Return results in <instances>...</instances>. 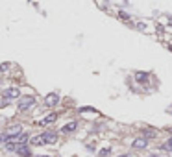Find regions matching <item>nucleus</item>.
I'll return each mask as SVG.
<instances>
[{
    "label": "nucleus",
    "mask_w": 172,
    "mask_h": 157,
    "mask_svg": "<svg viewBox=\"0 0 172 157\" xmlns=\"http://www.w3.org/2000/svg\"><path fill=\"white\" fill-rule=\"evenodd\" d=\"M19 133H22V126H20V124H15V126H9V128L6 129L4 137H6V140H8V139L15 137V135H19Z\"/></svg>",
    "instance_id": "nucleus-4"
},
{
    "label": "nucleus",
    "mask_w": 172,
    "mask_h": 157,
    "mask_svg": "<svg viewBox=\"0 0 172 157\" xmlns=\"http://www.w3.org/2000/svg\"><path fill=\"white\" fill-rule=\"evenodd\" d=\"M39 139H41L43 144H54L57 140V133L56 131H44L43 135H39Z\"/></svg>",
    "instance_id": "nucleus-2"
},
{
    "label": "nucleus",
    "mask_w": 172,
    "mask_h": 157,
    "mask_svg": "<svg viewBox=\"0 0 172 157\" xmlns=\"http://www.w3.org/2000/svg\"><path fill=\"white\" fill-rule=\"evenodd\" d=\"M118 17H120L122 20H128V19H130V15H128V13H124V11H120V13H118Z\"/></svg>",
    "instance_id": "nucleus-13"
},
{
    "label": "nucleus",
    "mask_w": 172,
    "mask_h": 157,
    "mask_svg": "<svg viewBox=\"0 0 172 157\" xmlns=\"http://www.w3.org/2000/svg\"><path fill=\"white\" fill-rule=\"evenodd\" d=\"M148 146V139L146 137H137L132 142V148H135V150H143V148H146Z\"/></svg>",
    "instance_id": "nucleus-6"
},
{
    "label": "nucleus",
    "mask_w": 172,
    "mask_h": 157,
    "mask_svg": "<svg viewBox=\"0 0 172 157\" xmlns=\"http://www.w3.org/2000/svg\"><path fill=\"white\" fill-rule=\"evenodd\" d=\"M143 133H144V137L146 139H154L155 137V131H154V129H144Z\"/></svg>",
    "instance_id": "nucleus-11"
},
{
    "label": "nucleus",
    "mask_w": 172,
    "mask_h": 157,
    "mask_svg": "<svg viewBox=\"0 0 172 157\" xmlns=\"http://www.w3.org/2000/svg\"><path fill=\"white\" fill-rule=\"evenodd\" d=\"M118 157H132V155H130V154H126V155H118Z\"/></svg>",
    "instance_id": "nucleus-16"
},
{
    "label": "nucleus",
    "mask_w": 172,
    "mask_h": 157,
    "mask_svg": "<svg viewBox=\"0 0 172 157\" xmlns=\"http://www.w3.org/2000/svg\"><path fill=\"white\" fill-rule=\"evenodd\" d=\"M56 120H57V115H56V113H52V115L44 117L43 120H41V122H37V124H39V126H48V124H54Z\"/></svg>",
    "instance_id": "nucleus-8"
},
{
    "label": "nucleus",
    "mask_w": 172,
    "mask_h": 157,
    "mask_svg": "<svg viewBox=\"0 0 172 157\" xmlns=\"http://www.w3.org/2000/svg\"><path fill=\"white\" fill-rule=\"evenodd\" d=\"M167 150H172V137L169 139V142H167Z\"/></svg>",
    "instance_id": "nucleus-14"
},
{
    "label": "nucleus",
    "mask_w": 172,
    "mask_h": 157,
    "mask_svg": "<svg viewBox=\"0 0 172 157\" xmlns=\"http://www.w3.org/2000/svg\"><path fill=\"white\" fill-rule=\"evenodd\" d=\"M57 102H59V96H57L56 93H50V94L44 98V104H46V107H56Z\"/></svg>",
    "instance_id": "nucleus-7"
},
{
    "label": "nucleus",
    "mask_w": 172,
    "mask_h": 157,
    "mask_svg": "<svg viewBox=\"0 0 172 157\" xmlns=\"http://www.w3.org/2000/svg\"><path fill=\"white\" fill-rule=\"evenodd\" d=\"M98 154H100V157H107L109 155V148H104V150H100Z\"/></svg>",
    "instance_id": "nucleus-12"
},
{
    "label": "nucleus",
    "mask_w": 172,
    "mask_h": 157,
    "mask_svg": "<svg viewBox=\"0 0 172 157\" xmlns=\"http://www.w3.org/2000/svg\"><path fill=\"white\" fill-rule=\"evenodd\" d=\"M0 142H6V137L4 135H0Z\"/></svg>",
    "instance_id": "nucleus-15"
},
{
    "label": "nucleus",
    "mask_w": 172,
    "mask_h": 157,
    "mask_svg": "<svg viewBox=\"0 0 172 157\" xmlns=\"http://www.w3.org/2000/svg\"><path fill=\"white\" fill-rule=\"evenodd\" d=\"M76 128H78V122H74V120H72V122H69L67 126H63V128H61V133H72Z\"/></svg>",
    "instance_id": "nucleus-9"
},
{
    "label": "nucleus",
    "mask_w": 172,
    "mask_h": 157,
    "mask_svg": "<svg viewBox=\"0 0 172 157\" xmlns=\"http://www.w3.org/2000/svg\"><path fill=\"white\" fill-rule=\"evenodd\" d=\"M4 100H13V98H19L20 96V89L19 87H8L4 93H2Z\"/></svg>",
    "instance_id": "nucleus-3"
},
{
    "label": "nucleus",
    "mask_w": 172,
    "mask_h": 157,
    "mask_svg": "<svg viewBox=\"0 0 172 157\" xmlns=\"http://www.w3.org/2000/svg\"><path fill=\"white\" fill-rule=\"evenodd\" d=\"M135 79L139 83H146L148 81V72H135Z\"/></svg>",
    "instance_id": "nucleus-10"
},
{
    "label": "nucleus",
    "mask_w": 172,
    "mask_h": 157,
    "mask_svg": "<svg viewBox=\"0 0 172 157\" xmlns=\"http://www.w3.org/2000/svg\"><path fill=\"white\" fill-rule=\"evenodd\" d=\"M35 105V96L32 94H24V96H19V102H17V107L19 111H28L30 107Z\"/></svg>",
    "instance_id": "nucleus-1"
},
{
    "label": "nucleus",
    "mask_w": 172,
    "mask_h": 157,
    "mask_svg": "<svg viewBox=\"0 0 172 157\" xmlns=\"http://www.w3.org/2000/svg\"><path fill=\"white\" fill-rule=\"evenodd\" d=\"M15 152H17V155L19 157H32V150H30L26 144H17Z\"/></svg>",
    "instance_id": "nucleus-5"
}]
</instances>
